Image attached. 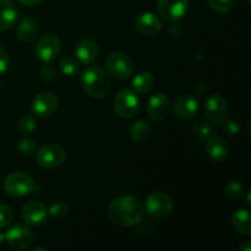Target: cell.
<instances>
[{
  "label": "cell",
  "mask_w": 251,
  "mask_h": 251,
  "mask_svg": "<svg viewBox=\"0 0 251 251\" xmlns=\"http://www.w3.org/2000/svg\"><path fill=\"white\" fill-rule=\"evenodd\" d=\"M16 34L19 39L24 43H29V42L34 41L36 37L38 36V25L33 19H26L21 20L20 24L17 25Z\"/></svg>",
  "instance_id": "obj_20"
},
{
  "label": "cell",
  "mask_w": 251,
  "mask_h": 251,
  "mask_svg": "<svg viewBox=\"0 0 251 251\" xmlns=\"http://www.w3.org/2000/svg\"><path fill=\"white\" fill-rule=\"evenodd\" d=\"M157 9L164 21H176L188 11L189 0H158Z\"/></svg>",
  "instance_id": "obj_12"
},
{
  "label": "cell",
  "mask_w": 251,
  "mask_h": 251,
  "mask_svg": "<svg viewBox=\"0 0 251 251\" xmlns=\"http://www.w3.org/2000/svg\"><path fill=\"white\" fill-rule=\"evenodd\" d=\"M245 1H247V2H250V1H251V0H245Z\"/></svg>",
  "instance_id": "obj_40"
},
{
  "label": "cell",
  "mask_w": 251,
  "mask_h": 251,
  "mask_svg": "<svg viewBox=\"0 0 251 251\" xmlns=\"http://www.w3.org/2000/svg\"><path fill=\"white\" fill-rule=\"evenodd\" d=\"M37 163L46 169L60 167L66 159V152L60 145L49 144L41 147L36 153Z\"/></svg>",
  "instance_id": "obj_7"
},
{
  "label": "cell",
  "mask_w": 251,
  "mask_h": 251,
  "mask_svg": "<svg viewBox=\"0 0 251 251\" xmlns=\"http://www.w3.org/2000/svg\"><path fill=\"white\" fill-rule=\"evenodd\" d=\"M10 65V58L7 51L2 47H0V75L6 73Z\"/></svg>",
  "instance_id": "obj_34"
},
{
  "label": "cell",
  "mask_w": 251,
  "mask_h": 251,
  "mask_svg": "<svg viewBox=\"0 0 251 251\" xmlns=\"http://www.w3.org/2000/svg\"><path fill=\"white\" fill-rule=\"evenodd\" d=\"M19 17V10L11 0H0V31L11 28Z\"/></svg>",
  "instance_id": "obj_19"
},
{
  "label": "cell",
  "mask_w": 251,
  "mask_h": 251,
  "mask_svg": "<svg viewBox=\"0 0 251 251\" xmlns=\"http://www.w3.org/2000/svg\"><path fill=\"white\" fill-rule=\"evenodd\" d=\"M105 66L110 75L118 80H126L134 73V63L127 54L123 51H113L107 56Z\"/></svg>",
  "instance_id": "obj_4"
},
{
  "label": "cell",
  "mask_w": 251,
  "mask_h": 251,
  "mask_svg": "<svg viewBox=\"0 0 251 251\" xmlns=\"http://www.w3.org/2000/svg\"><path fill=\"white\" fill-rule=\"evenodd\" d=\"M114 109L120 118L131 119L140 112V100L132 90H122L114 100Z\"/></svg>",
  "instance_id": "obj_5"
},
{
  "label": "cell",
  "mask_w": 251,
  "mask_h": 251,
  "mask_svg": "<svg viewBox=\"0 0 251 251\" xmlns=\"http://www.w3.org/2000/svg\"><path fill=\"white\" fill-rule=\"evenodd\" d=\"M147 213L154 218H164L172 213L174 208V201L164 191H154L146 199L145 203Z\"/></svg>",
  "instance_id": "obj_6"
},
{
  "label": "cell",
  "mask_w": 251,
  "mask_h": 251,
  "mask_svg": "<svg viewBox=\"0 0 251 251\" xmlns=\"http://www.w3.org/2000/svg\"><path fill=\"white\" fill-rule=\"evenodd\" d=\"M232 226L243 235L251 234V218L248 210H237L232 216Z\"/></svg>",
  "instance_id": "obj_21"
},
{
  "label": "cell",
  "mask_w": 251,
  "mask_h": 251,
  "mask_svg": "<svg viewBox=\"0 0 251 251\" xmlns=\"http://www.w3.org/2000/svg\"><path fill=\"white\" fill-rule=\"evenodd\" d=\"M41 77L47 82H53L56 77V70L51 64L46 63L41 69Z\"/></svg>",
  "instance_id": "obj_32"
},
{
  "label": "cell",
  "mask_w": 251,
  "mask_h": 251,
  "mask_svg": "<svg viewBox=\"0 0 251 251\" xmlns=\"http://www.w3.org/2000/svg\"><path fill=\"white\" fill-rule=\"evenodd\" d=\"M70 212V207L66 202H63V201H58V202L53 203L49 208L48 213L51 216V217L56 218V220H63Z\"/></svg>",
  "instance_id": "obj_26"
},
{
  "label": "cell",
  "mask_w": 251,
  "mask_h": 251,
  "mask_svg": "<svg viewBox=\"0 0 251 251\" xmlns=\"http://www.w3.org/2000/svg\"><path fill=\"white\" fill-rule=\"evenodd\" d=\"M151 136V125L149 122L139 120L130 126V137L135 142H145Z\"/></svg>",
  "instance_id": "obj_23"
},
{
  "label": "cell",
  "mask_w": 251,
  "mask_h": 251,
  "mask_svg": "<svg viewBox=\"0 0 251 251\" xmlns=\"http://www.w3.org/2000/svg\"><path fill=\"white\" fill-rule=\"evenodd\" d=\"M171 110V100L164 93H156L147 103V115L153 122H163Z\"/></svg>",
  "instance_id": "obj_14"
},
{
  "label": "cell",
  "mask_w": 251,
  "mask_h": 251,
  "mask_svg": "<svg viewBox=\"0 0 251 251\" xmlns=\"http://www.w3.org/2000/svg\"><path fill=\"white\" fill-rule=\"evenodd\" d=\"M61 49V43L58 37L54 34H47L38 39L34 47V55L37 59L44 63H49L59 55Z\"/></svg>",
  "instance_id": "obj_9"
},
{
  "label": "cell",
  "mask_w": 251,
  "mask_h": 251,
  "mask_svg": "<svg viewBox=\"0 0 251 251\" xmlns=\"http://www.w3.org/2000/svg\"><path fill=\"white\" fill-rule=\"evenodd\" d=\"M4 240H5V234H2V233L0 232V245L4 243Z\"/></svg>",
  "instance_id": "obj_38"
},
{
  "label": "cell",
  "mask_w": 251,
  "mask_h": 251,
  "mask_svg": "<svg viewBox=\"0 0 251 251\" xmlns=\"http://www.w3.org/2000/svg\"><path fill=\"white\" fill-rule=\"evenodd\" d=\"M203 113L207 122H210L212 125L222 124L227 119L228 115L227 100L218 93H213L206 100Z\"/></svg>",
  "instance_id": "obj_8"
},
{
  "label": "cell",
  "mask_w": 251,
  "mask_h": 251,
  "mask_svg": "<svg viewBox=\"0 0 251 251\" xmlns=\"http://www.w3.org/2000/svg\"><path fill=\"white\" fill-rule=\"evenodd\" d=\"M222 124H223V130H225V132L227 135H229V136H238V135H239L240 125L238 122H235V120H232V119L229 120L226 119Z\"/></svg>",
  "instance_id": "obj_33"
},
{
  "label": "cell",
  "mask_w": 251,
  "mask_h": 251,
  "mask_svg": "<svg viewBox=\"0 0 251 251\" xmlns=\"http://www.w3.org/2000/svg\"><path fill=\"white\" fill-rule=\"evenodd\" d=\"M193 130L194 134L201 140L208 139V137H211V135L213 132L212 124L210 122H207V120H198V122H195Z\"/></svg>",
  "instance_id": "obj_25"
},
{
  "label": "cell",
  "mask_w": 251,
  "mask_h": 251,
  "mask_svg": "<svg viewBox=\"0 0 251 251\" xmlns=\"http://www.w3.org/2000/svg\"><path fill=\"white\" fill-rule=\"evenodd\" d=\"M207 90H208V87H207V85H206L205 82H199L198 85L195 86V88H194L195 93H196V95H199V96L206 95Z\"/></svg>",
  "instance_id": "obj_35"
},
{
  "label": "cell",
  "mask_w": 251,
  "mask_h": 251,
  "mask_svg": "<svg viewBox=\"0 0 251 251\" xmlns=\"http://www.w3.org/2000/svg\"><path fill=\"white\" fill-rule=\"evenodd\" d=\"M37 127V120L33 115H26V117L22 118L19 122V125H17V130L20 131V134H31L36 130Z\"/></svg>",
  "instance_id": "obj_27"
},
{
  "label": "cell",
  "mask_w": 251,
  "mask_h": 251,
  "mask_svg": "<svg viewBox=\"0 0 251 251\" xmlns=\"http://www.w3.org/2000/svg\"><path fill=\"white\" fill-rule=\"evenodd\" d=\"M153 86L154 77L149 71H142V73L137 74L132 80V88L135 92L140 93V95L149 93L153 88Z\"/></svg>",
  "instance_id": "obj_22"
},
{
  "label": "cell",
  "mask_w": 251,
  "mask_h": 251,
  "mask_svg": "<svg viewBox=\"0 0 251 251\" xmlns=\"http://www.w3.org/2000/svg\"><path fill=\"white\" fill-rule=\"evenodd\" d=\"M98 54H100V48L92 39H82L78 42L75 48L76 59L85 65L92 64L98 58Z\"/></svg>",
  "instance_id": "obj_17"
},
{
  "label": "cell",
  "mask_w": 251,
  "mask_h": 251,
  "mask_svg": "<svg viewBox=\"0 0 251 251\" xmlns=\"http://www.w3.org/2000/svg\"><path fill=\"white\" fill-rule=\"evenodd\" d=\"M240 251H251V247H250V242L249 240H245L242 245L239 247Z\"/></svg>",
  "instance_id": "obj_37"
},
{
  "label": "cell",
  "mask_w": 251,
  "mask_h": 251,
  "mask_svg": "<svg viewBox=\"0 0 251 251\" xmlns=\"http://www.w3.org/2000/svg\"><path fill=\"white\" fill-rule=\"evenodd\" d=\"M7 244L17 250H26L31 248L34 242V235L28 227L24 225H16L10 228L5 234Z\"/></svg>",
  "instance_id": "obj_10"
},
{
  "label": "cell",
  "mask_w": 251,
  "mask_h": 251,
  "mask_svg": "<svg viewBox=\"0 0 251 251\" xmlns=\"http://www.w3.org/2000/svg\"><path fill=\"white\" fill-rule=\"evenodd\" d=\"M81 85L90 97L100 100L110 90V78L100 66H88L81 75Z\"/></svg>",
  "instance_id": "obj_2"
},
{
  "label": "cell",
  "mask_w": 251,
  "mask_h": 251,
  "mask_svg": "<svg viewBox=\"0 0 251 251\" xmlns=\"http://www.w3.org/2000/svg\"><path fill=\"white\" fill-rule=\"evenodd\" d=\"M0 87H1V81H0Z\"/></svg>",
  "instance_id": "obj_41"
},
{
  "label": "cell",
  "mask_w": 251,
  "mask_h": 251,
  "mask_svg": "<svg viewBox=\"0 0 251 251\" xmlns=\"http://www.w3.org/2000/svg\"><path fill=\"white\" fill-rule=\"evenodd\" d=\"M162 19L153 12H144L135 21V28L147 37L156 36L162 29Z\"/></svg>",
  "instance_id": "obj_15"
},
{
  "label": "cell",
  "mask_w": 251,
  "mask_h": 251,
  "mask_svg": "<svg viewBox=\"0 0 251 251\" xmlns=\"http://www.w3.org/2000/svg\"><path fill=\"white\" fill-rule=\"evenodd\" d=\"M59 68H60L61 73L65 74V75L74 76L77 75L78 71H80V64H78L77 59L65 55L59 60Z\"/></svg>",
  "instance_id": "obj_24"
},
{
  "label": "cell",
  "mask_w": 251,
  "mask_h": 251,
  "mask_svg": "<svg viewBox=\"0 0 251 251\" xmlns=\"http://www.w3.org/2000/svg\"><path fill=\"white\" fill-rule=\"evenodd\" d=\"M206 153L208 158L215 162H222L227 158L229 153L228 145L222 137L212 136L208 139V142L206 144Z\"/></svg>",
  "instance_id": "obj_18"
},
{
  "label": "cell",
  "mask_w": 251,
  "mask_h": 251,
  "mask_svg": "<svg viewBox=\"0 0 251 251\" xmlns=\"http://www.w3.org/2000/svg\"><path fill=\"white\" fill-rule=\"evenodd\" d=\"M24 6H36V5L41 4L43 0H17Z\"/></svg>",
  "instance_id": "obj_36"
},
{
  "label": "cell",
  "mask_w": 251,
  "mask_h": 251,
  "mask_svg": "<svg viewBox=\"0 0 251 251\" xmlns=\"http://www.w3.org/2000/svg\"><path fill=\"white\" fill-rule=\"evenodd\" d=\"M4 189L10 196L14 198H24L37 190L33 180L24 172H14L10 173L4 180Z\"/></svg>",
  "instance_id": "obj_3"
},
{
  "label": "cell",
  "mask_w": 251,
  "mask_h": 251,
  "mask_svg": "<svg viewBox=\"0 0 251 251\" xmlns=\"http://www.w3.org/2000/svg\"><path fill=\"white\" fill-rule=\"evenodd\" d=\"M17 150H19L22 154L29 156V154H33L34 152L37 151V144L34 140L25 137V139L20 140V141L17 142Z\"/></svg>",
  "instance_id": "obj_30"
},
{
  "label": "cell",
  "mask_w": 251,
  "mask_h": 251,
  "mask_svg": "<svg viewBox=\"0 0 251 251\" xmlns=\"http://www.w3.org/2000/svg\"><path fill=\"white\" fill-rule=\"evenodd\" d=\"M225 193L229 199L237 200V199L242 198L243 193H244V186L238 180H232L225 186Z\"/></svg>",
  "instance_id": "obj_28"
},
{
  "label": "cell",
  "mask_w": 251,
  "mask_h": 251,
  "mask_svg": "<svg viewBox=\"0 0 251 251\" xmlns=\"http://www.w3.org/2000/svg\"><path fill=\"white\" fill-rule=\"evenodd\" d=\"M14 220V212L6 205H0V228H6Z\"/></svg>",
  "instance_id": "obj_31"
},
{
  "label": "cell",
  "mask_w": 251,
  "mask_h": 251,
  "mask_svg": "<svg viewBox=\"0 0 251 251\" xmlns=\"http://www.w3.org/2000/svg\"><path fill=\"white\" fill-rule=\"evenodd\" d=\"M108 216L109 220L119 227H132L141 221L144 216V206L139 199L134 196H122L110 203L108 207Z\"/></svg>",
  "instance_id": "obj_1"
},
{
  "label": "cell",
  "mask_w": 251,
  "mask_h": 251,
  "mask_svg": "<svg viewBox=\"0 0 251 251\" xmlns=\"http://www.w3.org/2000/svg\"><path fill=\"white\" fill-rule=\"evenodd\" d=\"M208 5L218 14L229 12L233 7V0H207Z\"/></svg>",
  "instance_id": "obj_29"
},
{
  "label": "cell",
  "mask_w": 251,
  "mask_h": 251,
  "mask_svg": "<svg viewBox=\"0 0 251 251\" xmlns=\"http://www.w3.org/2000/svg\"><path fill=\"white\" fill-rule=\"evenodd\" d=\"M48 210L46 206L39 201H29L26 205H24L21 211L22 220L26 222V225L39 227L43 226L48 220Z\"/></svg>",
  "instance_id": "obj_13"
},
{
  "label": "cell",
  "mask_w": 251,
  "mask_h": 251,
  "mask_svg": "<svg viewBox=\"0 0 251 251\" xmlns=\"http://www.w3.org/2000/svg\"><path fill=\"white\" fill-rule=\"evenodd\" d=\"M59 107V100L54 93L41 92L32 100V112L39 118H49L56 112Z\"/></svg>",
  "instance_id": "obj_11"
},
{
  "label": "cell",
  "mask_w": 251,
  "mask_h": 251,
  "mask_svg": "<svg viewBox=\"0 0 251 251\" xmlns=\"http://www.w3.org/2000/svg\"><path fill=\"white\" fill-rule=\"evenodd\" d=\"M199 103L191 95H181L174 100L173 112L180 119H190L198 113Z\"/></svg>",
  "instance_id": "obj_16"
},
{
  "label": "cell",
  "mask_w": 251,
  "mask_h": 251,
  "mask_svg": "<svg viewBox=\"0 0 251 251\" xmlns=\"http://www.w3.org/2000/svg\"><path fill=\"white\" fill-rule=\"evenodd\" d=\"M47 251V249H46V248H34V249H33V251Z\"/></svg>",
  "instance_id": "obj_39"
}]
</instances>
